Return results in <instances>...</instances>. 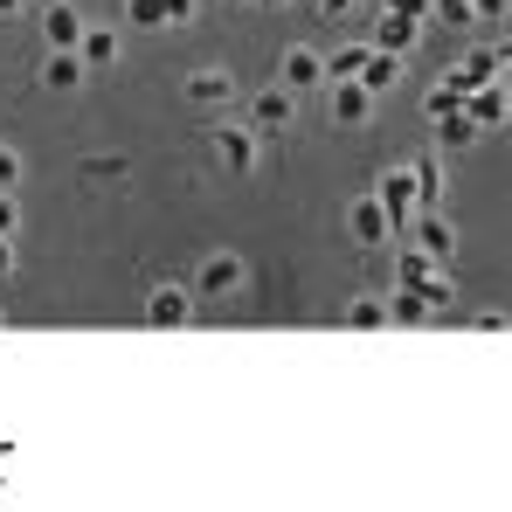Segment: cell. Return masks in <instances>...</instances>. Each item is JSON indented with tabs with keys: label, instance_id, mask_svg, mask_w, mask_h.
Instances as JSON below:
<instances>
[{
	"label": "cell",
	"instance_id": "6da1fadb",
	"mask_svg": "<svg viewBox=\"0 0 512 512\" xmlns=\"http://www.w3.org/2000/svg\"><path fill=\"white\" fill-rule=\"evenodd\" d=\"M346 236H353L360 250H381V243L395 236V215L381 208V194H360V201L346 208Z\"/></svg>",
	"mask_w": 512,
	"mask_h": 512
},
{
	"label": "cell",
	"instance_id": "7c38bea8",
	"mask_svg": "<svg viewBox=\"0 0 512 512\" xmlns=\"http://www.w3.org/2000/svg\"><path fill=\"white\" fill-rule=\"evenodd\" d=\"M374 28H381V35H374V49H395V56H409L423 21H416V14H402V7H381V21H374Z\"/></svg>",
	"mask_w": 512,
	"mask_h": 512
},
{
	"label": "cell",
	"instance_id": "836d02e7",
	"mask_svg": "<svg viewBox=\"0 0 512 512\" xmlns=\"http://www.w3.org/2000/svg\"><path fill=\"white\" fill-rule=\"evenodd\" d=\"M0 326H7V312H0Z\"/></svg>",
	"mask_w": 512,
	"mask_h": 512
},
{
	"label": "cell",
	"instance_id": "ba28073f",
	"mask_svg": "<svg viewBox=\"0 0 512 512\" xmlns=\"http://www.w3.org/2000/svg\"><path fill=\"white\" fill-rule=\"evenodd\" d=\"M42 35H49V49H77V42H84V14H77L70 0H49V7H42Z\"/></svg>",
	"mask_w": 512,
	"mask_h": 512
},
{
	"label": "cell",
	"instance_id": "8fae6325",
	"mask_svg": "<svg viewBox=\"0 0 512 512\" xmlns=\"http://www.w3.org/2000/svg\"><path fill=\"white\" fill-rule=\"evenodd\" d=\"M256 125H263V132H284V125H291V111H298V90L291 84H270V90H256Z\"/></svg>",
	"mask_w": 512,
	"mask_h": 512
},
{
	"label": "cell",
	"instance_id": "d4e9b609",
	"mask_svg": "<svg viewBox=\"0 0 512 512\" xmlns=\"http://www.w3.org/2000/svg\"><path fill=\"white\" fill-rule=\"evenodd\" d=\"M436 21L443 28H478V7L471 0H436Z\"/></svg>",
	"mask_w": 512,
	"mask_h": 512
},
{
	"label": "cell",
	"instance_id": "5bb4252c",
	"mask_svg": "<svg viewBox=\"0 0 512 512\" xmlns=\"http://www.w3.org/2000/svg\"><path fill=\"white\" fill-rule=\"evenodd\" d=\"M187 97H194L201 111H208V104H229V97H236V77H229V70H194V77H187Z\"/></svg>",
	"mask_w": 512,
	"mask_h": 512
},
{
	"label": "cell",
	"instance_id": "52a82bcc",
	"mask_svg": "<svg viewBox=\"0 0 512 512\" xmlns=\"http://www.w3.org/2000/svg\"><path fill=\"white\" fill-rule=\"evenodd\" d=\"M208 139H215V160H222L229 173H250L256 167V132H243V125H215Z\"/></svg>",
	"mask_w": 512,
	"mask_h": 512
},
{
	"label": "cell",
	"instance_id": "7402d4cb",
	"mask_svg": "<svg viewBox=\"0 0 512 512\" xmlns=\"http://www.w3.org/2000/svg\"><path fill=\"white\" fill-rule=\"evenodd\" d=\"M388 319H395V312H388V305H374V298H353V305H346V326H353V333H381Z\"/></svg>",
	"mask_w": 512,
	"mask_h": 512
},
{
	"label": "cell",
	"instance_id": "9a60e30c",
	"mask_svg": "<svg viewBox=\"0 0 512 512\" xmlns=\"http://www.w3.org/2000/svg\"><path fill=\"white\" fill-rule=\"evenodd\" d=\"M436 277H443V270H436V256H429V250H416V243H409V250L395 256V284L423 291V284H436Z\"/></svg>",
	"mask_w": 512,
	"mask_h": 512
},
{
	"label": "cell",
	"instance_id": "f1b7e54d",
	"mask_svg": "<svg viewBox=\"0 0 512 512\" xmlns=\"http://www.w3.org/2000/svg\"><path fill=\"white\" fill-rule=\"evenodd\" d=\"M14 222H21V208H14V194H0V236H14Z\"/></svg>",
	"mask_w": 512,
	"mask_h": 512
},
{
	"label": "cell",
	"instance_id": "484cf974",
	"mask_svg": "<svg viewBox=\"0 0 512 512\" xmlns=\"http://www.w3.org/2000/svg\"><path fill=\"white\" fill-rule=\"evenodd\" d=\"M14 187H21V153L0 146V194H14Z\"/></svg>",
	"mask_w": 512,
	"mask_h": 512
},
{
	"label": "cell",
	"instance_id": "f546056e",
	"mask_svg": "<svg viewBox=\"0 0 512 512\" xmlns=\"http://www.w3.org/2000/svg\"><path fill=\"white\" fill-rule=\"evenodd\" d=\"M14 270V236H0V277Z\"/></svg>",
	"mask_w": 512,
	"mask_h": 512
},
{
	"label": "cell",
	"instance_id": "4316f807",
	"mask_svg": "<svg viewBox=\"0 0 512 512\" xmlns=\"http://www.w3.org/2000/svg\"><path fill=\"white\" fill-rule=\"evenodd\" d=\"M160 7H167V28H187V21H194V7H201V0H160Z\"/></svg>",
	"mask_w": 512,
	"mask_h": 512
},
{
	"label": "cell",
	"instance_id": "ac0fdd59",
	"mask_svg": "<svg viewBox=\"0 0 512 512\" xmlns=\"http://www.w3.org/2000/svg\"><path fill=\"white\" fill-rule=\"evenodd\" d=\"M464 97H471V90L457 84V77H443V84L423 97V118H429V125H436V118H457V111H464Z\"/></svg>",
	"mask_w": 512,
	"mask_h": 512
},
{
	"label": "cell",
	"instance_id": "8992f818",
	"mask_svg": "<svg viewBox=\"0 0 512 512\" xmlns=\"http://www.w3.org/2000/svg\"><path fill=\"white\" fill-rule=\"evenodd\" d=\"M146 326H194V298H187V291H180V284H160V291H153V298H146Z\"/></svg>",
	"mask_w": 512,
	"mask_h": 512
},
{
	"label": "cell",
	"instance_id": "4dcf8cb0",
	"mask_svg": "<svg viewBox=\"0 0 512 512\" xmlns=\"http://www.w3.org/2000/svg\"><path fill=\"white\" fill-rule=\"evenodd\" d=\"M21 7H28V0H0V21H7V14H21Z\"/></svg>",
	"mask_w": 512,
	"mask_h": 512
},
{
	"label": "cell",
	"instance_id": "44dd1931",
	"mask_svg": "<svg viewBox=\"0 0 512 512\" xmlns=\"http://www.w3.org/2000/svg\"><path fill=\"white\" fill-rule=\"evenodd\" d=\"M395 77H402V56H395V49H374V56H367V70H360V84L374 90V97L395 84Z\"/></svg>",
	"mask_w": 512,
	"mask_h": 512
},
{
	"label": "cell",
	"instance_id": "5b68a950",
	"mask_svg": "<svg viewBox=\"0 0 512 512\" xmlns=\"http://www.w3.org/2000/svg\"><path fill=\"white\" fill-rule=\"evenodd\" d=\"M277 84H291V90H319L326 84V56L319 49H284V63H277Z\"/></svg>",
	"mask_w": 512,
	"mask_h": 512
},
{
	"label": "cell",
	"instance_id": "3957f363",
	"mask_svg": "<svg viewBox=\"0 0 512 512\" xmlns=\"http://www.w3.org/2000/svg\"><path fill=\"white\" fill-rule=\"evenodd\" d=\"M374 194H381V208L395 215V229H402V222H409V215L423 208V201H416V167H388V173H381V187H374Z\"/></svg>",
	"mask_w": 512,
	"mask_h": 512
},
{
	"label": "cell",
	"instance_id": "d6a6232c",
	"mask_svg": "<svg viewBox=\"0 0 512 512\" xmlns=\"http://www.w3.org/2000/svg\"><path fill=\"white\" fill-rule=\"evenodd\" d=\"M263 7H284V0H263Z\"/></svg>",
	"mask_w": 512,
	"mask_h": 512
},
{
	"label": "cell",
	"instance_id": "603a6c76",
	"mask_svg": "<svg viewBox=\"0 0 512 512\" xmlns=\"http://www.w3.org/2000/svg\"><path fill=\"white\" fill-rule=\"evenodd\" d=\"M388 312H395L402 326H423V319H429V312H436V305H429L423 291H409V284H395V305H388Z\"/></svg>",
	"mask_w": 512,
	"mask_h": 512
},
{
	"label": "cell",
	"instance_id": "277c9868",
	"mask_svg": "<svg viewBox=\"0 0 512 512\" xmlns=\"http://www.w3.org/2000/svg\"><path fill=\"white\" fill-rule=\"evenodd\" d=\"M464 111H471L485 132H499V125L512 118V84H506V77H499V84H478L471 97H464Z\"/></svg>",
	"mask_w": 512,
	"mask_h": 512
},
{
	"label": "cell",
	"instance_id": "30bf717a",
	"mask_svg": "<svg viewBox=\"0 0 512 512\" xmlns=\"http://www.w3.org/2000/svg\"><path fill=\"white\" fill-rule=\"evenodd\" d=\"M333 118H340L346 132H353V125H367V118H374V90L360 84V77H346V84H333Z\"/></svg>",
	"mask_w": 512,
	"mask_h": 512
},
{
	"label": "cell",
	"instance_id": "e0dca14e",
	"mask_svg": "<svg viewBox=\"0 0 512 512\" xmlns=\"http://www.w3.org/2000/svg\"><path fill=\"white\" fill-rule=\"evenodd\" d=\"M367 56H374V42H346V49H333V56H326V84L360 77V70H367Z\"/></svg>",
	"mask_w": 512,
	"mask_h": 512
},
{
	"label": "cell",
	"instance_id": "9c48e42d",
	"mask_svg": "<svg viewBox=\"0 0 512 512\" xmlns=\"http://www.w3.org/2000/svg\"><path fill=\"white\" fill-rule=\"evenodd\" d=\"M409 243H416V250H429L436 263H443V256L457 250V229L443 222V208H423V215H416V229H409Z\"/></svg>",
	"mask_w": 512,
	"mask_h": 512
},
{
	"label": "cell",
	"instance_id": "d6986e66",
	"mask_svg": "<svg viewBox=\"0 0 512 512\" xmlns=\"http://www.w3.org/2000/svg\"><path fill=\"white\" fill-rule=\"evenodd\" d=\"M77 56H84L90 70H111V63H118V35H111V28H84Z\"/></svg>",
	"mask_w": 512,
	"mask_h": 512
},
{
	"label": "cell",
	"instance_id": "7a4b0ae2",
	"mask_svg": "<svg viewBox=\"0 0 512 512\" xmlns=\"http://www.w3.org/2000/svg\"><path fill=\"white\" fill-rule=\"evenodd\" d=\"M194 284H201L208 298H236V291H243V256H236V250H215L201 270H194Z\"/></svg>",
	"mask_w": 512,
	"mask_h": 512
},
{
	"label": "cell",
	"instance_id": "2e32d148",
	"mask_svg": "<svg viewBox=\"0 0 512 512\" xmlns=\"http://www.w3.org/2000/svg\"><path fill=\"white\" fill-rule=\"evenodd\" d=\"M443 187H450V180H443V160L423 153V160H416V201H423V208H443ZM423 208H416V215H423Z\"/></svg>",
	"mask_w": 512,
	"mask_h": 512
},
{
	"label": "cell",
	"instance_id": "83f0119b",
	"mask_svg": "<svg viewBox=\"0 0 512 512\" xmlns=\"http://www.w3.org/2000/svg\"><path fill=\"white\" fill-rule=\"evenodd\" d=\"M471 7H478V28H485V21H492V28H499V14H506L512 0H471Z\"/></svg>",
	"mask_w": 512,
	"mask_h": 512
},
{
	"label": "cell",
	"instance_id": "4fadbf2b",
	"mask_svg": "<svg viewBox=\"0 0 512 512\" xmlns=\"http://www.w3.org/2000/svg\"><path fill=\"white\" fill-rule=\"evenodd\" d=\"M84 70H90V63L77 56V49H49V63H42V84H49V90H77V84H84Z\"/></svg>",
	"mask_w": 512,
	"mask_h": 512
},
{
	"label": "cell",
	"instance_id": "1f68e13d",
	"mask_svg": "<svg viewBox=\"0 0 512 512\" xmlns=\"http://www.w3.org/2000/svg\"><path fill=\"white\" fill-rule=\"evenodd\" d=\"M319 7H326V14H346V7H353V0H319Z\"/></svg>",
	"mask_w": 512,
	"mask_h": 512
},
{
	"label": "cell",
	"instance_id": "cb8c5ba5",
	"mask_svg": "<svg viewBox=\"0 0 512 512\" xmlns=\"http://www.w3.org/2000/svg\"><path fill=\"white\" fill-rule=\"evenodd\" d=\"M125 21H132V28H153V35H160V28H167V7H160V0H125Z\"/></svg>",
	"mask_w": 512,
	"mask_h": 512
},
{
	"label": "cell",
	"instance_id": "ffe728a7",
	"mask_svg": "<svg viewBox=\"0 0 512 512\" xmlns=\"http://www.w3.org/2000/svg\"><path fill=\"white\" fill-rule=\"evenodd\" d=\"M485 139V125L471 118V111H457V118H436V146H478Z\"/></svg>",
	"mask_w": 512,
	"mask_h": 512
}]
</instances>
